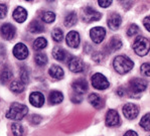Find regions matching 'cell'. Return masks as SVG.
<instances>
[{
    "label": "cell",
    "instance_id": "cell-24",
    "mask_svg": "<svg viewBox=\"0 0 150 136\" xmlns=\"http://www.w3.org/2000/svg\"><path fill=\"white\" fill-rule=\"evenodd\" d=\"M77 22H78V15H77V13L74 12V11L68 13L66 18H64V25L68 27L73 26V25H75Z\"/></svg>",
    "mask_w": 150,
    "mask_h": 136
},
{
    "label": "cell",
    "instance_id": "cell-15",
    "mask_svg": "<svg viewBox=\"0 0 150 136\" xmlns=\"http://www.w3.org/2000/svg\"><path fill=\"white\" fill-rule=\"evenodd\" d=\"M107 22H108V26H109L111 29L117 30L122 23V18H121V16H120V14L114 12V13H112V14H110Z\"/></svg>",
    "mask_w": 150,
    "mask_h": 136
},
{
    "label": "cell",
    "instance_id": "cell-7",
    "mask_svg": "<svg viewBox=\"0 0 150 136\" xmlns=\"http://www.w3.org/2000/svg\"><path fill=\"white\" fill-rule=\"evenodd\" d=\"M123 114L129 120H133L139 114V108L138 106H136L135 104L132 103H127L123 106Z\"/></svg>",
    "mask_w": 150,
    "mask_h": 136
},
{
    "label": "cell",
    "instance_id": "cell-10",
    "mask_svg": "<svg viewBox=\"0 0 150 136\" xmlns=\"http://www.w3.org/2000/svg\"><path fill=\"white\" fill-rule=\"evenodd\" d=\"M106 125L109 126V127H114L120 124V116L118 112L114 109H111L107 112L106 114Z\"/></svg>",
    "mask_w": 150,
    "mask_h": 136
},
{
    "label": "cell",
    "instance_id": "cell-1",
    "mask_svg": "<svg viewBox=\"0 0 150 136\" xmlns=\"http://www.w3.org/2000/svg\"><path fill=\"white\" fill-rule=\"evenodd\" d=\"M133 66H134V63L126 56L116 57L113 62V67H114L115 71L121 75L130 72L133 69Z\"/></svg>",
    "mask_w": 150,
    "mask_h": 136
},
{
    "label": "cell",
    "instance_id": "cell-29",
    "mask_svg": "<svg viewBox=\"0 0 150 136\" xmlns=\"http://www.w3.org/2000/svg\"><path fill=\"white\" fill-rule=\"evenodd\" d=\"M20 74V81L25 85L29 82V71L26 67H21L19 70Z\"/></svg>",
    "mask_w": 150,
    "mask_h": 136
},
{
    "label": "cell",
    "instance_id": "cell-30",
    "mask_svg": "<svg viewBox=\"0 0 150 136\" xmlns=\"http://www.w3.org/2000/svg\"><path fill=\"white\" fill-rule=\"evenodd\" d=\"M47 40H45V38H38L34 40V43H33V47L35 50H42V48L47 47Z\"/></svg>",
    "mask_w": 150,
    "mask_h": 136
},
{
    "label": "cell",
    "instance_id": "cell-39",
    "mask_svg": "<svg viewBox=\"0 0 150 136\" xmlns=\"http://www.w3.org/2000/svg\"><path fill=\"white\" fill-rule=\"evenodd\" d=\"M40 121H41V117L38 116V115H33V116L31 117V122L33 124H38Z\"/></svg>",
    "mask_w": 150,
    "mask_h": 136
},
{
    "label": "cell",
    "instance_id": "cell-17",
    "mask_svg": "<svg viewBox=\"0 0 150 136\" xmlns=\"http://www.w3.org/2000/svg\"><path fill=\"white\" fill-rule=\"evenodd\" d=\"M71 87H73V89L75 90V92L78 95L79 94H85L88 90V83L85 79H79V80H76L73 83Z\"/></svg>",
    "mask_w": 150,
    "mask_h": 136
},
{
    "label": "cell",
    "instance_id": "cell-19",
    "mask_svg": "<svg viewBox=\"0 0 150 136\" xmlns=\"http://www.w3.org/2000/svg\"><path fill=\"white\" fill-rule=\"evenodd\" d=\"M48 74H50V77L54 78V79H57V80L63 79L64 76V70L59 66H52L50 70H48Z\"/></svg>",
    "mask_w": 150,
    "mask_h": 136
},
{
    "label": "cell",
    "instance_id": "cell-42",
    "mask_svg": "<svg viewBox=\"0 0 150 136\" xmlns=\"http://www.w3.org/2000/svg\"><path fill=\"white\" fill-rule=\"evenodd\" d=\"M71 101H73V102H75V103H80L81 101H82V98L79 97V95H76V96H74L73 98H71Z\"/></svg>",
    "mask_w": 150,
    "mask_h": 136
},
{
    "label": "cell",
    "instance_id": "cell-3",
    "mask_svg": "<svg viewBox=\"0 0 150 136\" xmlns=\"http://www.w3.org/2000/svg\"><path fill=\"white\" fill-rule=\"evenodd\" d=\"M150 48V41L148 38L144 36H138L133 43V50L138 56L144 57L149 52Z\"/></svg>",
    "mask_w": 150,
    "mask_h": 136
},
{
    "label": "cell",
    "instance_id": "cell-32",
    "mask_svg": "<svg viewBox=\"0 0 150 136\" xmlns=\"http://www.w3.org/2000/svg\"><path fill=\"white\" fill-rule=\"evenodd\" d=\"M41 19L45 22H47V23H52V22H54L55 20V14L54 12H52V11H47L41 16Z\"/></svg>",
    "mask_w": 150,
    "mask_h": 136
},
{
    "label": "cell",
    "instance_id": "cell-11",
    "mask_svg": "<svg viewBox=\"0 0 150 136\" xmlns=\"http://www.w3.org/2000/svg\"><path fill=\"white\" fill-rule=\"evenodd\" d=\"M15 32H16L15 27L11 23H4L0 27V34L2 35V38L7 40H10L14 38Z\"/></svg>",
    "mask_w": 150,
    "mask_h": 136
},
{
    "label": "cell",
    "instance_id": "cell-25",
    "mask_svg": "<svg viewBox=\"0 0 150 136\" xmlns=\"http://www.w3.org/2000/svg\"><path fill=\"white\" fill-rule=\"evenodd\" d=\"M28 30L33 34L40 33V32H42L45 30V27H43V25H41L38 21L33 20V21H31L28 25Z\"/></svg>",
    "mask_w": 150,
    "mask_h": 136
},
{
    "label": "cell",
    "instance_id": "cell-38",
    "mask_svg": "<svg viewBox=\"0 0 150 136\" xmlns=\"http://www.w3.org/2000/svg\"><path fill=\"white\" fill-rule=\"evenodd\" d=\"M103 55L101 54V52H95V54H94V56H93V59L95 62H101L103 59Z\"/></svg>",
    "mask_w": 150,
    "mask_h": 136
},
{
    "label": "cell",
    "instance_id": "cell-37",
    "mask_svg": "<svg viewBox=\"0 0 150 136\" xmlns=\"http://www.w3.org/2000/svg\"><path fill=\"white\" fill-rule=\"evenodd\" d=\"M99 5L101 6V7H109V6L112 4V1H110V0H99Z\"/></svg>",
    "mask_w": 150,
    "mask_h": 136
},
{
    "label": "cell",
    "instance_id": "cell-33",
    "mask_svg": "<svg viewBox=\"0 0 150 136\" xmlns=\"http://www.w3.org/2000/svg\"><path fill=\"white\" fill-rule=\"evenodd\" d=\"M149 113H147L145 116H143V118L140 121V126L143 127V129H145L146 131L150 130V119H149Z\"/></svg>",
    "mask_w": 150,
    "mask_h": 136
},
{
    "label": "cell",
    "instance_id": "cell-40",
    "mask_svg": "<svg viewBox=\"0 0 150 136\" xmlns=\"http://www.w3.org/2000/svg\"><path fill=\"white\" fill-rule=\"evenodd\" d=\"M143 23H144L145 28L149 31L150 30V28H149V16H146V17H145V19L143 20Z\"/></svg>",
    "mask_w": 150,
    "mask_h": 136
},
{
    "label": "cell",
    "instance_id": "cell-18",
    "mask_svg": "<svg viewBox=\"0 0 150 136\" xmlns=\"http://www.w3.org/2000/svg\"><path fill=\"white\" fill-rule=\"evenodd\" d=\"M122 47V40L121 38H118V36H113V38H110L109 43L107 45L106 48H108L110 52H116V50H120Z\"/></svg>",
    "mask_w": 150,
    "mask_h": 136
},
{
    "label": "cell",
    "instance_id": "cell-35",
    "mask_svg": "<svg viewBox=\"0 0 150 136\" xmlns=\"http://www.w3.org/2000/svg\"><path fill=\"white\" fill-rule=\"evenodd\" d=\"M140 71H141V73L144 76L149 77V76H150V66H149V64L148 63L143 64L141 66V68H140Z\"/></svg>",
    "mask_w": 150,
    "mask_h": 136
},
{
    "label": "cell",
    "instance_id": "cell-8",
    "mask_svg": "<svg viewBox=\"0 0 150 136\" xmlns=\"http://www.w3.org/2000/svg\"><path fill=\"white\" fill-rule=\"evenodd\" d=\"M13 55L17 59H20V61L25 59L28 57V48L24 43L18 42L13 47Z\"/></svg>",
    "mask_w": 150,
    "mask_h": 136
},
{
    "label": "cell",
    "instance_id": "cell-22",
    "mask_svg": "<svg viewBox=\"0 0 150 136\" xmlns=\"http://www.w3.org/2000/svg\"><path fill=\"white\" fill-rule=\"evenodd\" d=\"M25 89V85L20 80H14L10 84V90L15 94L22 93Z\"/></svg>",
    "mask_w": 150,
    "mask_h": 136
},
{
    "label": "cell",
    "instance_id": "cell-36",
    "mask_svg": "<svg viewBox=\"0 0 150 136\" xmlns=\"http://www.w3.org/2000/svg\"><path fill=\"white\" fill-rule=\"evenodd\" d=\"M7 14V6L5 4H0V19H3Z\"/></svg>",
    "mask_w": 150,
    "mask_h": 136
},
{
    "label": "cell",
    "instance_id": "cell-4",
    "mask_svg": "<svg viewBox=\"0 0 150 136\" xmlns=\"http://www.w3.org/2000/svg\"><path fill=\"white\" fill-rule=\"evenodd\" d=\"M91 81H92L93 87L97 90H105V89H107L110 85L107 80V78L100 73L94 74L91 78Z\"/></svg>",
    "mask_w": 150,
    "mask_h": 136
},
{
    "label": "cell",
    "instance_id": "cell-14",
    "mask_svg": "<svg viewBox=\"0 0 150 136\" xmlns=\"http://www.w3.org/2000/svg\"><path fill=\"white\" fill-rule=\"evenodd\" d=\"M29 102L34 107L40 108L45 104V96L40 92H32L29 96Z\"/></svg>",
    "mask_w": 150,
    "mask_h": 136
},
{
    "label": "cell",
    "instance_id": "cell-26",
    "mask_svg": "<svg viewBox=\"0 0 150 136\" xmlns=\"http://www.w3.org/2000/svg\"><path fill=\"white\" fill-rule=\"evenodd\" d=\"M52 56L57 61L59 62H63L66 59V56H67V52L64 48L62 47H54L52 50Z\"/></svg>",
    "mask_w": 150,
    "mask_h": 136
},
{
    "label": "cell",
    "instance_id": "cell-43",
    "mask_svg": "<svg viewBox=\"0 0 150 136\" xmlns=\"http://www.w3.org/2000/svg\"><path fill=\"white\" fill-rule=\"evenodd\" d=\"M117 94H118L119 96H123V94H124L123 89H122V88H119V89H118V91H117Z\"/></svg>",
    "mask_w": 150,
    "mask_h": 136
},
{
    "label": "cell",
    "instance_id": "cell-21",
    "mask_svg": "<svg viewBox=\"0 0 150 136\" xmlns=\"http://www.w3.org/2000/svg\"><path fill=\"white\" fill-rule=\"evenodd\" d=\"M89 103L91 104L93 107L97 108V109H100V108H102L103 106V100L102 98H101L100 96L98 95V94H91V95L89 96Z\"/></svg>",
    "mask_w": 150,
    "mask_h": 136
},
{
    "label": "cell",
    "instance_id": "cell-12",
    "mask_svg": "<svg viewBox=\"0 0 150 136\" xmlns=\"http://www.w3.org/2000/svg\"><path fill=\"white\" fill-rule=\"evenodd\" d=\"M129 86H130V89L132 90L134 93H140V92H143L145 89H146L147 82L143 79L136 78V79H132L130 81Z\"/></svg>",
    "mask_w": 150,
    "mask_h": 136
},
{
    "label": "cell",
    "instance_id": "cell-16",
    "mask_svg": "<svg viewBox=\"0 0 150 136\" xmlns=\"http://www.w3.org/2000/svg\"><path fill=\"white\" fill-rule=\"evenodd\" d=\"M12 16H13V19H14L16 22L22 23L27 18V11L25 10V8L21 7V6H18V7H16V9H14Z\"/></svg>",
    "mask_w": 150,
    "mask_h": 136
},
{
    "label": "cell",
    "instance_id": "cell-9",
    "mask_svg": "<svg viewBox=\"0 0 150 136\" xmlns=\"http://www.w3.org/2000/svg\"><path fill=\"white\" fill-rule=\"evenodd\" d=\"M69 69L73 73H81L85 70V64L81 59L77 57H73L69 61Z\"/></svg>",
    "mask_w": 150,
    "mask_h": 136
},
{
    "label": "cell",
    "instance_id": "cell-2",
    "mask_svg": "<svg viewBox=\"0 0 150 136\" xmlns=\"http://www.w3.org/2000/svg\"><path fill=\"white\" fill-rule=\"evenodd\" d=\"M27 113H28V108L26 106L15 102L11 104L10 108L6 113V117L12 120H21L26 116Z\"/></svg>",
    "mask_w": 150,
    "mask_h": 136
},
{
    "label": "cell",
    "instance_id": "cell-5",
    "mask_svg": "<svg viewBox=\"0 0 150 136\" xmlns=\"http://www.w3.org/2000/svg\"><path fill=\"white\" fill-rule=\"evenodd\" d=\"M102 14L98 11H96L95 9H93L91 6H87L83 11V20L85 22H93V21H98L101 19Z\"/></svg>",
    "mask_w": 150,
    "mask_h": 136
},
{
    "label": "cell",
    "instance_id": "cell-41",
    "mask_svg": "<svg viewBox=\"0 0 150 136\" xmlns=\"http://www.w3.org/2000/svg\"><path fill=\"white\" fill-rule=\"evenodd\" d=\"M123 136H138V134L133 130H128Z\"/></svg>",
    "mask_w": 150,
    "mask_h": 136
},
{
    "label": "cell",
    "instance_id": "cell-13",
    "mask_svg": "<svg viewBox=\"0 0 150 136\" xmlns=\"http://www.w3.org/2000/svg\"><path fill=\"white\" fill-rule=\"evenodd\" d=\"M66 41L69 47H71L73 48H77L80 45V42H81V38H80L79 32H77L75 30L70 31L67 34Z\"/></svg>",
    "mask_w": 150,
    "mask_h": 136
},
{
    "label": "cell",
    "instance_id": "cell-34",
    "mask_svg": "<svg viewBox=\"0 0 150 136\" xmlns=\"http://www.w3.org/2000/svg\"><path fill=\"white\" fill-rule=\"evenodd\" d=\"M139 31V28H138V26L136 24H131L130 26L128 27V29H127V34H128L129 36H132L136 34L137 32Z\"/></svg>",
    "mask_w": 150,
    "mask_h": 136
},
{
    "label": "cell",
    "instance_id": "cell-31",
    "mask_svg": "<svg viewBox=\"0 0 150 136\" xmlns=\"http://www.w3.org/2000/svg\"><path fill=\"white\" fill-rule=\"evenodd\" d=\"M52 40L57 42H61L63 41V38H64V33H63V30L59 28H54V30L52 32Z\"/></svg>",
    "mask_w": 150,
    "mask_h": 136
},
{
    "label": "cell",
    "instance_id": "cell-6",
    "mask_svg": "<svg viewBox=\"0 0 150 136\" xmlns=\"http://www.w3.org/2000/svg\"><path fill=\"white\" fill-rule=\"evenodd\" d=\"M106 36V29L101 26H96L90 30V38L97 45L101 43Z\"/></svg>",
    "mask_w": 150,
    "mask_h": 136
},
{
    "label": "cell",
    "instance_id": "cell-27",
    "mask_svg": "<svg viewBox=\"0 0 150 136\" xmlns=\"http://www.w3.org/2000/svg\"><path fill=\"white\" fill-rule=\"evenodd\" d=\"M11 130H12V133L14 134V136H24L25 130L21 124L13 123L12 125H11Z\"/></svg>",
    "mask_w": 150,
    "mask_h": 136
},
{
    "label": "cell",
    "instance_id": "cell-20",
    "mask_svg": "<svg viewBox=\"0 0 150 136\" xmlns=\"http://www.w3.org/2000/svg\"><path fill=\"white\" fill-rule=\"evenodd\" d=\"M64 100V95L63 93L59 91H52L50 92V96H48V101H50V104L55 105V104H59L62 103Z\"/></svg>",
    "mask_w": 150,
    "mask_h": 136
},
{
    "label": "cell",
    "instance_id": "cell-28",
    "mask_svg": "<svg viewBox=\"0 0 150 136\" xmlns=\"http://www.w3.org/2000/svg\"><path fill=\"white\" fill-rule=\"evenodd\" d=\"M34 61H35L38 66L43 67L47 63V55L42 54V52H38V54H35V56H34Z\"/></svg>",
    "mask_w": 150,
    "mask_h": 136
},
{
    "label": "cell",
    "instance_id": "cell-23",
    "mask_svg": "<svg viewBox=\"0 0 150 136\" xmlns=\"http://www.w3.org/2000/svg\"><path fill=\"white\" fill-rule=\"evenodd\" d=\"M12 78V71L9 67H4L0 72V81L1 83H6Z\"/></svg>",
    "mask_w": 150,
    "mask_h": 136
}]
</instances>
